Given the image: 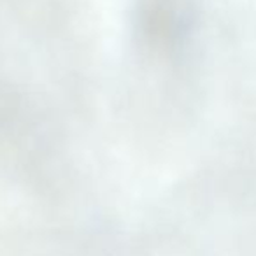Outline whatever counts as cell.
<instances>
[{
  "instance_id": "obj_1",
  "label": "cell",
  "mask_w": 256,
  "mask_h": 256,
  "mask_svg": "<svg viewBox=\"0 0 256 256\" xmlns=\"http://www.w3.org/2000/svg\"><path fill=\"white\" fill-rule=\"evenodd\" d=\"M137 23L148 37L165 40L179 36L193 14V0H137Z\"/></svg>"
}]
</instances>
